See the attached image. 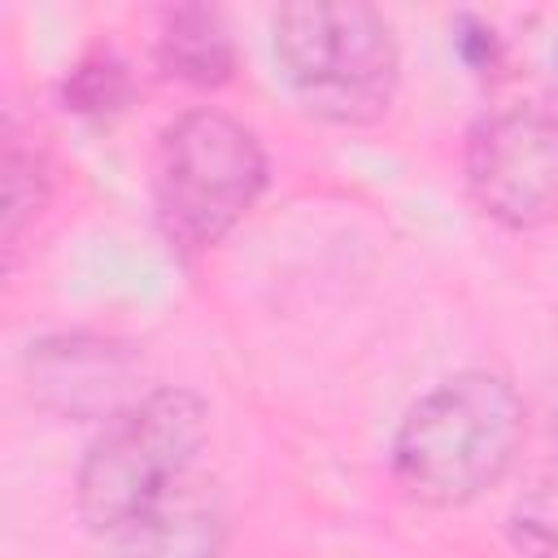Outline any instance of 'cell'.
<instances>
[{
  "mask_svg": "<svg viewBox=\"0 0 558 558\" xmlns=\"http://www.w3.org/2000/svg\"><path fill=\"white\" fill-rule=\"evenodd\" d=\"M126 96V74L113 57H96V61H83L74 70V78L65 83V100L70 109L78 113H109L118 109Z\"/></svg>",
  "mask_w": 558,
  "mask_h": 558,
  "instance_id": "8fae6325",
  "label": "cell"
},
{
  "mask_svg": "<svg viewBox=\"0 0 558 558\" xmlns=\"http://www.w3.org/2000/svg\"><path fill=\"white\" fill-rule=\"evenodd\" d=\"M262 187L266 153L240 118L187 109L166 122L153 157V218L174 253L196 257L222 244Z\"/></svg>",
  "mask_w": 558,
  "mask_h": 558,
  "instance_id": "277c9868",
  "label": "cell"
},
{
  "mask_svg": "<svg viewBox=\"0 0 558 558\" xmlns=\"http://www.w3.org/2000/svg\"><path fill=\"white\" fill-rule=\"evenodd\" d=\"M510 545L523 558H558V458L510 510Z\"/></svg>",
  "mask_w": 558,
  "mask_h": 558,
  "instance_id": "9c48e42d",
  "label": "cell"
},
{
  "mask_svg": "<svg viewBox=\"0 0 558 558\" xmlns=\"http://www.w3.org/2000/svg\"><path fill=\"white\" fill-rule=\"evenodd\" d=\"M523 445V401L497 371H462L423 392L397 436L392 475L410 501L449 510L493 488Z\"/></svg>",
  "mask_w": 558,
  "mask_h": 558,
  "instance_id": "6da1fadb",
  "label": "cell"
},
{
  "mask_svg": "<svg viewBox=\"0 0 558 558\" xmlns=\"http://www.w3.org/2000/svg\"><path fill=\"white\" fill-rule=\"evenodd\" d=\"M275 61L310 118L366 126L397 96L401 57L379 9L362 0H301L270 17Z\"/></svg>",
  "mask_w": 558,
  "mask_h": 558,
  "instance_id": "7a4b0ae2",
  "label": "cell"
},
{
  "mask_svg": "<svg viewBox=\"0 0 558 558\" xmlns=\"http://www.w3.org/2000/svg\"><path fill=\"white\" fill-rule=\"evenodd\" d=\"M140 362L126 344L100 336H52L31 344L26 379L31 397L65 418H113L135 397L126 392Z\"/></svg>",
  "mask_w": 558,
  "mask_h": 558,
  "instance_id": "8992f818",
  "label": "cell"
},
{
  "mask_svg": "<svg viewBox=\"0 0 558 558\" xmlns=\"http://www.w3.org/2000/svg\"><path fill=\"white\" fill-rule=\"evenodd\" d=\"M466 192L506 231H541L558 218V118L506 105L466 131Z\"/></svg>",
  "mask_w": 558,
  "mask_h": 558,
  "instance_id": "5b68a950",
  "label": "cell"
},
{
  "mask_svg": "<svg viewBox=\"0 0 558 558\" xmlns=\"http://www.w3.org/2000/svg\"><path fill=\"white\" fill-rule=\"evenodd\" d=\"M209 432V410L192 388H148L87 445L74 475V510L87 532L118 536L179 480H187Z\"/></svg>",
  "mask_w": 558,
  "mask_h": 558,
  "instance_id": "3957f363",
  "label": "cell"
},
{
  "mask_svg": "<svg viewBox=\"0 0 558 558\" xmlns=\"http://www.w3.org/2000/svg\"><path fill=\"white\" fill-rule=\"evenodd\" d=\"M222 545L227 501L218 484L192 475L118 532V558H218Z\"/></svg>",
  "mask_w": 558,
  "mask_h": 558,
  "instance_id": "52a82bcc",
  "label": "cell"
},
{
  "mask_svg": "<svg viewBox=\"0 0 558 558\" xmlns=\"http://www.w3.org/2000/svg\"><path fill=\"white\" fill-rule=\"evenodd\" d=\"M458 52L466 57V65L475 74H488L497 65V35H493V26H484L475 17H458Z\"/></svg>",
  "mask_w": 558,
  "mask_h": 558,
  "instance_id": "7c38bea8",
  "label": "cell"
},
{
  "mask_svg": "<svg viewBox=\"0 0 558 558\" xmlns=\"http://www.w3.org/2000/svg\"><path fill=\"white\" fill-rule=\"evenodd\" d=\"M44 192V170L35 161V153H22L17 140H9L4 148V240H13L22 231V222L39 209Z\"/></svg>",
  "mask_w": 558,
  "mask_h": 558,
  "instance_id": "30bf717a",
  "label": "cell"
},
{
  "mask_svg": "<svg viewBox=\"0 0 558 558\" xmlns=\"http://www.w3.org/2000/svg\"><path fill=\"white\" fill-rule=\"evenodd\" d=\"M157 65L166 78H179V83L222 87L235 74V44H231V35L214 9L179 4L161 17Z\"/></svg>",
  "mask_w": 558,
  "mask_h": 558,
  "instance_id": "ba28073f",
  "label": "cell"
}]
</instances>
